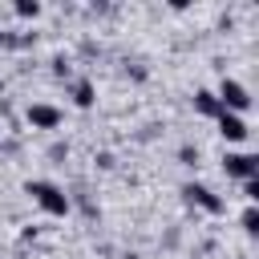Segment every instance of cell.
I'll list each match as a JSON object with an SVG mask.
<instances>
[{
	"instance_id": "obj_10",
	"label": "cell",
	"mask_w": 259,
	"mask_h": 259,
	"mask_svg": "<svg viewBox=\"0 0 259 259\" xmlns=\"http://www.w3.org/2000/svg\"><path fill=\"white\" fill-rule=\"evenodd\" d=\"M243 231H247V235H259V210H255V206L243 210Z\"/></svg>"
},
{
	"instance_id": "obj_3",
	"label": "cell",
	"mask_w": 259,
	"mask_h": 259,
	"mask_svg": "<svg viewBox=\"0 0 259 259\" xmlns=\"http://www.w3.org/2000/svg\"><path fill=\"white\" fill-rule=\"evenodd\" d=\"M223 170H227V178L247 182V178H259V158L239 150V154H227V158H223Z\"/></svg>"
},
{
	"instance_id": "obj_12",
	"label": "cell",
	"mask_w": 259,
	"mask_h": 259,
	"mask_svg": "<svg viewBox=\"0 0 259 259\" xmlns=\"http://www.w3.org/2000/svg\"><path fill=\"white\" fill-rule=\"evenodd\" d=\"M178 158H182L186 166H194V162H198V150H194V146H182V150H178Z\"/></svg>"
},
{
	"instance_id": "obj_6",
	"label": "cell",
	"mask_w": 259,
	"mask_h": 259,
	"mask_svg": "<svg viewBox=\"0 0 259 259\" xmlns=\"http://www.w3.org/2000/svg\"><path fill=\"white\" fill-rule=\"evenodd\" d=\"M214 121H219V134H223L227 142H243V138L251 134V130H247V121H243L239 113H227V109H223V113H219Z\"/></svg>"
},
{
	"instance_id": "obj_8",
	"label": "cell",
	"mask_w": 259,
	"mask_h": 259,
	"mask_svg": "<svg viewBox=\"0 0 259 259\" xmlns=\"http://www.w3.org/2000/svg\"><path fill=\"white\" fill-rule=\"evenodd\" d=\"M194 109H198L202 117H219V113H223V105H219V97H214L210 89H198V93H194Z\"/></svg>"
},
{
	"instance_id": "obj_2",
	"label": "cell",
	"mask_w": 259,
	"mask_h": 259,
	"mask_svg": "<svg viewBox=\"0 0 259 259\" xmlns=\"http://www.w3.org/2000/svg\"><path fill=\"white\" fill-rule=\"evenodd\" d=\"M214 97H219V105H223L227 113H243V109L251 105V93H247L239 81H231V77H223V85H219Z\"/></svg>"
},
{
	"instance_id": "obj_14",
	"label": "cell",
	"mask_w": 259,
	"mask_h": 259,
	"mask_svg": "<svg viewBox=\"0 0 259 259\" xmlns=\"http://www.w3.org/2000/svg\"><path fill=\"white\" fill-rule=\"evenodd\" d=\"M0 45H4V32H0Z\"/></svg>"
},
{
	"instance_id": "obj_11",
	"label": "cell",
	"mask_w": 259,
	"mask_h": 259,
	"mask_svg": "<svg viewBox=\"0 0 259 259\" xmlns=\"http://www.w3.org/2000/svg\"><path fill=\"white\" fill-rule=\"evenodd\" d=\"M243 194H247V202H255L259 198V178H247L243 182Z\"/></svg>"
},
{
	"instance_id": "obj_4",
	"label": "cell",
	"mask_w": 259,
	"mask_h": 259,
	"mask_svg": "<svg viewBox=\"0 0 259 259\" xmlns=\"http://www.w3.org/2000/svg\"><path fill=\"white\" fill-rule=\"evenodd\" d=\"M182 194H186V202L202 206L206 214H223V206H227V202H223L210 186H202V182H186V186H182Z\"/></svg>"
},
{
	"instance_id": "obj_1",
	"label": "cell",
	"mask_w": 259,
	"mask_h": 259,
	"mask_svg": "<svg viewBox=\"0 0 259 259\" xmlns=\"http://www.w3.org/2000/svg\"><path fill=\"white\" fill-rule=\"evenodd\" d=\"M24 194H32V202H36L45 214H53V219H65V214H69V194H65L57 182L32 178V182L24 186Z\"/></svg>"
},
{
	"instance_id": "obj_13",
	"label": "cell",
	"mask_w": 259,
	"mask_h": 259,
	"mask_svg": "<svg viewBox=\"0 0 259 259\" xmlns=\"http://www.w3.org/2000/svg\"><path fill=\"white\" fill-rule=\"evenodd\" d=\"M53 73H57V77H69V61L57 57V61H53Z\"/></svg>"
},
{
	"instance_id": "obj_5",
	"label": "cell",
	"mask_w": 259,
	"mask_h": 259,
	"mask_svg": "<svg viewBox=\"0 0 259 259\" xmlns=\"http://www.w3.org/2000/svg\"><path fill=\"white\" fill-rule=\"evenodd\" d=\"M28 125L32 130H57L61 125V109L57 105H49V101H36V105H28Z\"/></svg>"
},
{
	"instance_id": "obj_9",
	"label": "cell",
	"mask_w": 259,
	"mask_h": 259,
	"mask_svg": "<svg viewBox=\"0 0 259 259\" xmlns=\"http://www.w3.org/2000/svg\"><path fill=\"white\" fill-rule=\"evenodd\" d=\"M16 16L32 20V16H40V4H36V0H16Z\"/></svg>"
},
{
	"instance_id": "obj_7",
	"label": "cell",
	"mask_w": 259,
	"mask_h": 259,
	"mask_svg": "<svg viewBox=\"0 0 259 259\" xmlns=\"http://www.w3.org/2000/svg\"><path fill=\"white\" fill-rule=\"evenodd\" d=\"M69 93H73V105H81V109H89V105L97 101V89H93V81H85V77H81V81H73V89H69Z\"/></svg>"
}]
</instances>
